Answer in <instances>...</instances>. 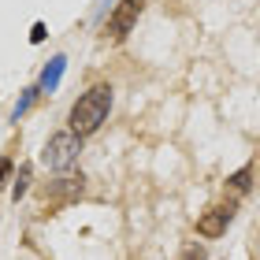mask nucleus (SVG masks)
<instances>
[{"instance_id": "nucleus-1", "label": "nucleus", "mask_w": 260, "mask_h": 260, "mask_svg": "<svg viewBox=\"0 0 260 260\" xmlns=\"http://www.w3.org/2000/svg\"><path fill=\"white\" fill-rule=\"evenodd\" d=\"M108 108H112V86H89L82 97L71 104V115H67V123H71V134L75 138H89L93 130H101V123L108 119Z\"/></svg>"}, {"instance_id": "nucleus-10", "label": "nucleus", "mask_w": 260, "mask_h": 260, "mask_svg": "<svg viewBox=\"0 0 260 260\" xmlns=\"http://www.w3.org/2000/svg\"><path fill=\"white\" fill-rule=\"evenodd\" d=\"M179 260H208V249L201 242H193V245H186V249L179 253Z\"/></svg>"}, {"instance_id": "nucleus-3", "label": "nucleus", "mask_w": 260, "mask_h": 260, "mask_svg": "<svg viewBox=\"0 0 260 260\" xmlns=\"http://www.w3.org/2000/svg\"><path fill=\"white\" fill-rule=\"evenodd\" d=\"M141 8H145V0H119V4L112 8V15H108V38L112 41H123L126 34L138 26Z\"/></svg>"}, {"instance_id": "nucleus-9", "label": "nucleus", "mask_w": 260, "mask_h": 260, "mask_svg": "<svg viewBox=\"0 0 260 260\" xmlns=\"http://www.w3.org/2000/svg\"><path fill=\"white\" fill-rule=\"evenodd\" d=\"M34 101H38V89H26V93H22V101L15 104V112H11V119H19V115H26V112L34 108Z\"/></svg>"}, {"instance_id": "nucleus-12", "label": "nucleus", "mask_w": 260, "mask_h": 260, "mask_svg": "<svg viewBox=\"0 0 260 260\" xmlns=\"http://www.w3.org/2000/svg\"><path fill=\"white\" fill-rule=\"evenodd\" d=\"M30 41H34V45H38V41H45V26H41V22H34V30H30Z\"/></svg>"}, {"instance_id": "nucleus-2", "label": "nucleus", "mask_w": 260, "mask_h": 260, "mask_svg": "<svg viewBox=\"0 0 260 260\" xmlns=\"http://www.w3.org/2000/svg\"><path fill=\"white\" fill-rule=\"evenodd\" d=\"M78 152H82V138H75L71 130H60V134H52L49 141H45V149H41V164H45L49 171L67 175V171L78 164Z\"/></svg>"}, {"instance_id": "nucleus-8", "label": "nucleus", "mask_w": 260, "mask_h": 260, "mask_svg": "<svg viewBox=\"0 0 260 260\" xmlns=\"http://www.w3.org/2000/svg\"><path fill=\"white\" fill-rule=\"evenodd\" d=\"M249 179H253V168H242V171H234L231 179H227V186H231L234 193H245V190H249Z\"/></svg>"}, {"instance_id": "nucleus-7", "label": "nucleus", "mask_w": 260, "mask_h": 260, "mask_svg": "<svg viewBox=\"0 0 260 260\" xmlns=\"http://www.w3.org/2000/svg\"><path fill=\"white\" fill-rule=\"evenodd\" d=\"M30 175H34V168H30V164H22V168H19V179H15V186H11V197H26V190H30Z\"/></svg>"}, {"instance_id": "nucleus-4", "label": "nucleus", "mask_w": 260, "mask_h": 260, "mask_svg": "<svg viewBox=\"0 0 260 260\" xmlns=\"http://www.w3.org/2000/svg\"><path fill=\"white\" fill-rule=\"evenodd\" d=\"M227 223H231V205L227 208H208L197 219V234L201 238H219V234H227Z\"/></svg>"}, {"instance_id": "nucleus-6", "label": "nucleus", "mask_w": 260, "mask_h": 260, "mask_svg": "<svg viewBox=\"0 0 260 260\" xmlns=\"http://www.w3.org/2000/svg\"><path fill=\"white\" fill-rule=\"evenodd\" d=\"M52 197H63V201L82 197V175H78V179H75V175H63L60 182H52Z\"/></svg>"}, {"instance_id": "nucleus-11", "label": "nucleus", "mask_w": 260, "mask_h": 260, "mask_svg": "<svg viewBox=\"0 0 260 260\" xmlns=\"http://www.w3.org/2000/svg\"><path fill=\"white\" fill-rule=\"evenodd\" d=\"M11 171H15V164H11L8 156H0V190L8 186V179H11Z\"/></svg>"}, {"instance_id": "nucleus-5", "label": "nucleus", "mask_w": 260, "mask_h": 260, "mask_svg": "<svg viewBox=\"0 0 260 260\" xmlns=\"http://www.w3.org/2000/svg\"><path fill=\"white\" fill-rule=\"evenodd\" d=\"M63 67H67L63 56H52L49 67H45V75H41V93H56V86H60V78H63Z\"/></svg>"}]
</instances>
